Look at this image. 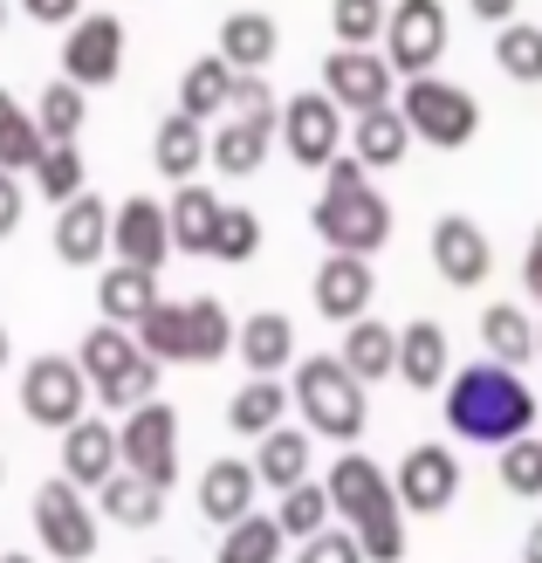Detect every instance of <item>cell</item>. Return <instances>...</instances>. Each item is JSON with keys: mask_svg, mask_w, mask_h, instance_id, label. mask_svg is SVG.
<instances>
[{"mask_svg": "<svg viewBox=\"0 0 542 563\" xmlns=\"http://www.w3.org/2000/svg\"><path fill=\"white\" fill-rule=\"evenodd\" d=\"M398 118H406L425 145H467L474 124H480V110H474L467 90H453V82L412 76V90H406V103H398Z\"/></svg>", "mask_w": 542, "mask_h": 563, "instance_id": "obj_7", "label": "cell"}, {"mask_svg": "<svg viewBox=\"0 0 542 563\" xmlns=\"http://www.w3.org/2000/svg\"><path fill=\"white\" fill-rule=\"evenodd\" d=\"M97 309H103V323L137 330V323L158 309V275H152V268H131V262L103 268V282H97Z\"/></svg>", "mask_w": 542, "mask_h": 563, "instance_id": "obj_20", "label": "cell"}, {"mask_svg": "<svg viewBox=\"0 0 542 563\" xmlns=\"http://www.w3.org/2000/svg\"><path fill=\"white\" fill-rule=\"evenodd\" d=\"M296 563H364V550H357V537H344V529H317Z\"/></svg>", "mask_w": 542, "mask_h": 563, "instance_id": "obj_46", "label": "cell"}, {"mask_svg": "<svg viewBox=\"0 0 542 563\" xmlns=\"http://www.w3.org/2000/svg\"><path fill=\"white\" fill-rule=\"evenodd\" d=\"M364 302H370V268H364V255H330L317 268V309H323V317H336V323H357Z\"/></svg>", "mask_w": 542, "mask_h": 563, "instance_id": "obj_22", "label": "cell"}, {"mask_svg": "<svg viewBox=\"0 0 542 563\" xmlns=\"http://www.w3.org/2000/svg\"><path fill=\"white\" fill-rule=\"evenodd\" d=\"M234 351V323H226V309L213 296H192L186 302V364H213Z\"/></svg>", "mask_w": 542, "mask_h": 563, "instance_id": "obj_35", "label": "cell"}, {"mask_svg": "<svg viewBox=\"0 0 542 563\" xmlns=\"http://www.w3.org/2000/svg\"><path fill=\"white\" fill-rule=\"evenodd\" d=\"M501 482L516 488V495H529V501L542 495V440L522 433V440H508V446H501Z\"/></svg>", "mask_w": 542, "mask_h": 563, "instance_id": "obj_44", "label": "cell"}, {"mask_svg": "<svg viewBox=\"0 0 542 563\" xmlns=\"http://www.w3.org/2000/svg\"><path fill=\"white\" fill-rule=\"evenodd\" d=\"M398 378L419 385V391H433V385L446 378V330H440V323L398 330Z\"/></svg>", "mask_w": 542, "mask_h": 563, "instance_id": "obj_29", "label": "cell"}, {"mask_svg": "<svg viewBox=\"0 0 542 563\" xmlns=\"http://www.w3.org/2000/svg\"><path fill=\"white\" fill-rule=\"evenodd\" d=\"M21 213H27V192H21V173H8L0 165V241H8L21 228Z\"/></svg>", "mask_w": 542, "mask_h": 563, "instance_id": "obj_48", "label": "cell"}, {"mask_svg": "<svg viewBox=\"0 0 542 563\" xmlns=\"http://www.w3.org/2000/svg\"><path fill=\"white\" fill-rule=\"evenodd\" d=\"M137 351L158 357V364H186V302H165L158 296V309L137 323Z\"/></svg>", "mask_w": 542, "mask_h": 563, "instance_id": "obj_38", "label": "cell"}, {"mask_svg": "<svg viewBox=\"0 0 542 563\" xmlns=\"http://www.w3.org/2000/svg\"><path fill=\"white\" fill-rule=\"evenodd\" d=\"M474 14L480 21H508V14H516V0H474Z\"/></svg>", "mask_w": 542, "mask_h": 563, "instance_id": "obj_52", "label": "cell"}, {"mask_svg": "<svg viewBox=\"0 0 542 563\" xmlns=\"http://www.w3.org/2000/svg\"><path fill=\"white\" fill-rule=\"evenodd\" d=\"M453 488H461V467H453L446 446H412L406 467H398V501H406V509H419V516L446 509Z\"/></svg>", "mask_w": 542, "mask_h": 563, "instance_id": "obj_17", "label": "cell"}, {"mask_svg": "<svg viewBox=\"0 0 542 563\" xmlns=\"http://www.w3.org/2000/svg\"><path fill=\"white\" fill-rule=\"evenodd\" d=\"M90 378H82V364L76 357H63V351H48V357H35L21 372V412L35 419V427H48V433H69L82 412H90Z\"/></svg>", "mask_w": 542, "mask_h": 563, "instance_id": "obj_4", "label": "cell"}, {"mask_svg": "<svg viewBox=\"0 0 542 563\" xmlns=\"http://www.w3.org/2000/svg\"><path fill=\"white\" fill-rule=\"evenodd\" d=\"M446 55V8L440 0H398L391 8V69L425 76Z\"/></svg>", "mask_w": 542, "mask_h": 563, "instance_id": "obj_10", "label": "cell"}, {"mask_svg": "<svg viewBox=\"0 0 542 563\" xmlns=\"http://www.w3.org/2000/svg\"><path fill=\"white\" fill-rule=\"evenodd\" d=\"M90 90H76L69 76H55L48 90L35 97V124H42V137L48 145H76V131H82V118H90V103H82Z\"/></svg>", "mask_w": 542, "mask_h": 563, "instance_id": "obj_33", "label": "cell"}, {"mask_svg": "<svg viewBox=\"0 0 542 563\" xmlns=\"http://www.w3.org/2000/svg\"><path fill=\"white\" fill-rule=\"evenodd\" d=\"M220 55H226V63H234L241 76H254L262 63H275V21H268V14H254V8L226 14V21H220Z\"/></svg>", "mask_w": 542, "mask_h": 563, "instance_id": "obj_28", "label": "cell"}, {"mask_svg": "<svg viewBox=\"0 0 542 563\" xmlns=\"http://www.w3.org/2000/svg\"><path fill=\"white\" fill-rule=\"evenodd\" d=\"M82 173H90V165H82L76 145H48V152L35 158V192H42L48 207H69L76 192H82Z\"/></svg>", "mask_w": 542, "mask_h": 563, "instance_id": "obj_40", "label": "cell"}, {"mask_svg": "<svg viewBox=\"0 0 542 563\" xmlns=\"http://www.w3.org/2000/svg\"><path fill=\"white\" fill-rule=\"evenodd\" d=\"M124 69V21L118 14H82L69 21V42H63V76L76 90H103V82H118Z\"/></svg>", "mask_w": 542, "mask_h": 563, "instance_id": "obj_9", "label": "cell"}, {"mask_svg": "<svg viewBox=\"0 0 542 563\" xmlns=\"http://www.w3.org/2000/svg\"><path fill=\"white\" fill-rule=\"evenodd\" d=\"M281 137H289V158L296 165H330L336 145H344V118H336V97H289L281 110Z\"/></svg>", "mask_w": 542, "mask_h": 563, "instance_id": "obj_12", "label": "cell"}, {"mask_svg": "<svg viewBox=\"0 0 542 563\" xmlns=\"http://www.w3.org/2000/svg\"><path fill=\"white\" fill-rule=\"evenodd\" d=\"M124 467V446H118V427H103V419L82 412L76 427L63 433V474L76 488H103L110 474Z\"/></svg>", "mask_w": 542, "mask_h": 563, "instance_id": "obj_15", "label": "cell"}, {"mask_svg": "<svg viewBox=\"0 0 542 563\" xmlns=\"http://www.w3.org/2000/svg\"><path fill=\"white\" fill-rule=\"evenodd\" d=\"M0 27H8V0H0Z\"/></svg>", "mask_w": 542, "mask_h": 563, "instance_id": "obj_56", "label": "cell"}, {"mask_svg": "<svg viewBox=\"0 0 542 563\" xmlns=\"http://www.w3.org/2000/svg\"><path fill=\"white\" fill-rule=\"evenodd\" d=\"M317 234L336 247V255H370V247L391 234V207L370 186H357V192H323V200H317Z\"/></svg>", "mask_w": 542, "mask_h": 563, "instance_id": "obj_8", "label": "cell"}, {"mask_svg": "<svg viewBox=\"0 0 542 563\" xmlns=\"http://www.w3.org/2000/svg\"><path fill=\"white\" fill-rule=\"evenodd\" d=\"M165 220H173V247H179V255H207V247H213V228H220V200H213V192L207 186H179L173 192V207H165Z\"/></svg>", "mask_w": 542, "mask_h": 563, "instance_id": "obj_27", "label": "cell"}, {"mask_svg": "<svg viewBox=\"0 0 542 563\" xmlns=\"http://www.w3.org/2000/svg\"><path fill=\"white\" fill-rule=\"evenodd\" d=\"M522 563H542V516H535V529H529V543H522Z\"/></svg>", "mask_w": 542, "mask_h": 563, "instance_id": "obj_53", "label": "cell"}, {"mask_svg": "<svg viewBox=\"0 0 542 563\" xmlns=\"http://www.w3.org/2000/svg\"><path fill=\"white\" fill-rule=\"evenodd\" d=\"M21 8H27V21H42V27H69V21H82V14H76L82 0H21Z\"/></svg>", "mask_w": 542, "mask_h": 563, "instance_id": "obj_49", "label": "cell"}, {"mask_svg": "<svg viewBox=\"0 0 542 563\" xmlns=\"http://www.w3.org/2000/svg\"><path fill=\"white\" fill-rule=\"evenodd\" d=\"M281 556V522L275 516H241L220 537V563H275Z\"/></svg>", "mask_w": 542, "mask_h": 563, "instance_id": "obj_37", "label": "cell"}, {"mask_svg": "<svg viewBox=\"0 0 542 563\" xmlns=\"http://www.w3.org/2000/svg\"><path fill=\"white\" fill-rule=\"evenodd\" d=\"M14 357V344H8V323H0V364H8Z\"/></svg>", "mask_w": 542, "mask_h": 563, "instance_id": "obj_54", "label": "cell"}, {"mask_svg": "<svg viewBox=\"0 0 542 563\" xmlns=\"http://www.w3.org/2000/svg\"><path fill=\"white\" fill-rule=\"evenodd\" d=\"M344 364H351V378H357V385L398 372V330H385L378 317H370V323L357 317V323H351V336H344Z\"/></svg>", "mask_w": 542, "mask_h": 563, "instance_id": "obj_31", "label": "cell"}, {"mask_svg": "<svg viewBox=\"0 0 542 563\" xmlns=\"http://www.w3.org/2000/svg\"><path fill=\"white\" fill-rule=\"evenodd\" d=\"M234 351L247 357V372H254V378H275L281 364L296 357V330H289V317L262 309V317H247V323L234 330Z\"/></svg>", "mask_w": 542, "mask_h": 563, "instance_id": "obj_26", "label": "cell"}, {"mask_svg": "<svg viewBox=\"0 0 542 563\" xmlns=\"http://www.w3.org/2000/svg\"><path fill=\"white\" fill-rule=\"evenodd\" d=\"M330 21H336V35H344L351 48H364V42L385 27V0H336Z\"/></svg>", "mask_w": 542, "mask_h": 563, "instance_id": "obj_45", "label": "cell"}, {"mask_svg": "<svg viewBox=\"0 0 542 563\" xmlns=\"http://www.w3.org/2000/svg\"><path fill=\"white\" fill-rule=\"evenodd\" d=\"M97 509L118 522V529H152V522L165 516V488H152L145 474L118 467V474H110V482L97 488Z\"/></svg>", "mask_w": 542, "mask_h": 563, "instance_id": "obj_25", "label": "cell"}, {"mask_svg": "<svg viewBox=\"0 0 542 563\" xmlns=\"http://www.w3.org/2000/svg\"><path fill=\"white\" fill-rule=\"evenodd\" d=\"M254 247H262V220H254L247 207H220V228H213V262H247Z\"/></svg>", "mask_w": 542, "mask_h": 563, "instance_id": "obj_43", "label": "cell"}, {"mask_svg": "<svg viewBox=\"0 0 542 563\" xmlns=\"http://www.w3.org/2000/svg\"><path fill=\"white\" fill-rule=\"evenodd\" d=\"M234 118H268V124H281V110H275V90L262 82V69L234 82Z\"/></svg>", "mask_w": 542, "mask_h": 563, "instance_id": "obj_47", "label": "cell"}, {"mask_svg": "<svg viewBox=\"0 0 542 563\" xmlns=\"http://www.w3.org/2000/svg\"><path fill=\"white\" fill-rule=\"evenodd\" d=\"M35 537H42L48 556H63V563L97 556V509L82 501V488L69 482V474H55V482L35 488Z\"/></svg>", "mask_w": 542, "mask_h": 563, "instance_id": "obj_6", "label": "cell"}, {"mask_svg": "<svg viewBox=\"0 0 542 563\" xmlns=\"http://www.w3.org/2000/svg\"><path fill=\"white\" fill-rule=\"evenodd\" d=\"M268 118H226L213 137H207V158L220 165L226 179H254L262 173V158H268Z\"/></svg>", "mask_w": 542, "mask_h": 563, "instance_id": "obj_21", "label": "cell"}, {"mask_svg": "<svg viewBox=\"0 0 542 563\" xmlns=\"http://www.w3.org/2000/svg\"><path fill=\"white\" fill-rule=\"evenodd\" d=\"M323 97H336V110H378L391 97V63L364 48H344L323 63Z\"/></svg>", "mask_w": 542, "mask_h": 563, "instance_id": "obj_16", "label": "cell"}, {"mask_svg": "<svg viewBox=\"0 0 542 563\" xmlns=\"http://www.w3.org/2000/svg\"><path fill=\"white\" fill-rule=\"evenodd\" d=\"M234 82H241V69L226 63V55H199V63L179 76V110L207 124L220 110H234Z\"/></svg>", "mask_w": 542, "mask_h": 563, "instance_id": "obj_23", "label": "cell"}, {"mask_svg": "<svg viewBox=\"0 0 542 563\" xmlns=\"http://www.w3.org/2000/svg\"><path fill=\"white\" fill-rule=\"evenodd\" d=\"M118 446H124V467L145 474L152 488H173L179 482V412L165 406V399L131 406L124 427H118Z\"/></svg>", "mask_w": 542, "mask_h": 563, "instance_id": "obj_5", "label": "cell"}, {"mask_svg": "<svg viewBox=\"0 0 542 563\" xmlns=\"http://www.w3.org/2000/svg\"><path fill=\"white\" fill-rule=\"evenodd\" d=\"M42 152H48V137L35 124V110L14 103V90H0V165H8V173H35Z\"/></svg>", "mask_w": 542, "mask_h": 563, "instance_id": "obj_30", "label": "cell"}, {"mask_svg": "<svg viewBox=\"0 0 542 563\" xmlns=\"http://www.w3.org/2000/svg\"><path fill=\"white\" fill-rule=\"evenodd\" d=\"M357 158L364 165H398V158H406V145H412V124L406 118H398V110H357Z\"/></svg>", "mask_w": 542, "mask_h": 563, "instance_id": "obj_34", "label": "cell"}, {"mask_svg": "<svg viewBox=\"0 0 542 563\" xmlns=\"http://www.w3.org/2000/svg\"><path fill=\"white\" fill-rule=\"evenodd\" d=\"M110 247H118V262L158 275V262L173 255V220H165L158 200H145V192H137V200H124L118 213H110Z\"/></svg>", "mask_w": 542, "mask_h": 563, "instance_id": "obj_11", "label": "cell"}, {"mask_svg": "<svg viewBox=\"0 0 542 563\" xmlns=\"http://www.w3.org/2000/svg\"><path fill=\"white\" fill-rule=\"evenodd\" d=\"M0 563H35V556H21V550H8V556H0Z\"/></svg>", "mask_w": 542, "mask_h": 563, "instance_id": "obj_55", "label": "cell"}, {"mask_svg": "<svg viewBox=\"0 0 542 563\" xmlns=\"http://www.w3.org/2000/svg\"><path fill=\"white\" fill-rule=\"evenodd\" d=\"M480 336H488L495 364H522V357H535V330H529V317H522L516 302H495L488 317H480Z\"/></svg>", "mask_w": 542, "mask_h": 563, "instance_id": "obj_39", "label": "cell"}, {"mask_svg": "<svg viewBox=\"0 0 542 563\" xmlns=\"http://www.w3.org/2000/svg\"><path fill=\"white\" fill-rule=\"evenodd\" d=\"M254 488H262L254 461H213L207 474H199V516L234 529L241 516H254Z\"/></svg>", "mask_w": 542, "mask_h": 563, "instance_id": "obj_18", "label": "cell"}, {"mask_svg": "<svg viewBox=\"0 0 542 563\" xmlns=\"http://www.w3.org/2000/svg\"><path fill=\"white\" fill-rule=\"evenodd\" d=\"M110 213L97 192H76L69 207H55V255H63L69 268H97L110 255Z\"/></svg>", "mask_w": 542, "mask_h": 563, "instance_id": "obj_13", "label": "cell"}, {"mask_svg": "<svg viewBox=\"0 0 542 563\" xmlns=\"http://www.w3.org/2000/svg\"><path fill=\"white\" fill-rule=\"evenodd\" d=\"M296 406L309 412V427L330 433V440L364 433V385L351 378L344 357H302L296 364Z\"/></svg>", "mask_w": 542, "mask_h": 563, "instance_id": "obj_3", "label": "cell"}, {"mask_svg": "<svg viewBox=\"0 0 542 563\" xmlns=\"http://www.w3.org/2000/svg\"><path fill=\"white\" fill-rule=\"evenodd\" d=\"M433 262H440V275L446 282H461V289H474V282H488V268H495V247H488V234L474 228V220H440L433 228Z\"/></svg>", "mask_w": 542, "mask_h": 563, "instance_id": "obj_19", "label": "cell"}, {"mask_svg": "<svg viewBox=\"0 0 542 563\" xmlns=\"http://www.w3.org/2000/svg\"><path fill=\"white\" fill-rule=\"evenodd\" d=\"M323 173H330V186H323V192H357V186H364V158H330Z\"/></svg>", "mask_w": 542, "mask_h": 563, "instance_id": "obj_50", "label": "cell"}, {"mask_svg": "<svg viewBox=\"0 0 542 563\" xmlns=\"http://www.w3.org/2000/svg\"><path fill=\"white\" fill-rule=\"evenodd\" d=\"M0 482H8V461H0Z\"/></svg>", "mask_w": 542, "mask_h": 563, "instance_id": "obj_57", "label": "cell"}, {"mask_svg": "<svg viewBox=\"0 0 542 563\" xmlns=\"http://www.w3.org/2000/svg\"><path fill=\"white\" fill-rule=\"evenodd\" d=\"M535 351H542V330H535Z\"/></svg>", "mask_w": 542, "mask_h": 563, "instance_id": "obj_58", "label": "cell"}, {"mask_svg": "<svg viewBox=\"0 0 542 563\" xmlns=\"http://www.w3.org/2000/svg\"><path fill=\"white\" fill-rule=\"evenodd\" d=\"M446 419H453V433H467L480 446H508V440L529 433L535 399L522 391V378L508 364H467V372H453Z\"/></svg>", "mask_w": 542, "mask_h": 563, "instance_id": "obj_1", "label": "cell"}, {"mask_svg": "<svg viewBox=\"0 0 542 563\" xmlns=\"http://www.w3.org/2000/svg\"><path fill=\"white\" fill-rule=\"evenodd\" d=\"M281 412H289V391H281L275 378H254V385L234 391V406H226V427L247 433V440H262V433L281 427Z\"/></svg>", "mask_w": 542, "mask_h": 563, "instance_id": "obj_32", "label": "cell"}, {"mask_svg": "<svg viewBox=\"0 0 542 563\" xmlns=\"http://www.w3.org/2000/svg\"><path fill=\"white\" fill-rule=\"evenodd\" d=\"M152 165H158L165 179H179V186H186L199 165H207V124L186 118V110H173V118L152 131Z\"/></svg>", "mask_w": 542, "mask_h": 563, "instance_id": "obj_24", "label": "cell"}, {"mask_svg": "<svg viewBox=\"0 0 542 563\" xmlns=\"http://www.w3.org/2000/svg\"><path fill=\"white\" fill-rule=\"evenodd\" d=\"M254 474H262L268 488H281L289 495L296 482H309V440L302 433H262V454H254Z\"/></svg>", "mask_w": 542, "mask_h": 563, "instance_id": "obj_36", "label": "cell"}, {"mask_svg": "<svg viewBox=\"0 0 542 563\" xmlns=\"http://www.w3.org/2000/svg\"><path fill=\"white\" fill-rule=\"evenodd\" d=\"M495 63L516 76V82H542V27L508 21V27H501V42H495Z\"/></svg>", "mask_w": 542, "mask_h": 563, "instance_id": "obj_41", "label": "cell"}, {"mask_svg": "<svg viewBox=\"0 0 542 563\" xmlns=\"http://www.w3.org/2000/svg\"><path fill=\"white\" fill-rule=\"evenodd\" d=\"M330 509H344L351 516V537L370 563H398L406 556V529H398V495L385 488V474L370 467L364 454H344L330 467Z\"/></svg>", "mask_w": 542, "mask_h": 563, "instance_id": "obj_2", "label": "cell"}, {"mask_svg": "<svg viewBox=\"0 0 542 563\" xmlns=\"http://www.w3.org/2000/svg\"><path fill=\"white\" fill-rule=\"evenodd\" d=\"M275 522H281V537H302V543H309V537H317V529L330 522V488H317V482H296Z\"/></svg>", "mask_w": 542, "mask_h": 563, "instance_id": "obj_42", "label": "cell"}, {"mask_svg": "<svg viewBox=\"0 0 542 563\" xmlns=\"http://www.w3.org/2000/svg\"><path fill=\"white\" fill-rule=\"evenodd\" d=\"M76 364H82V378H90L97 406H110V399H118V385L137 372V364H145V351H137V336H124L118 323H97V330L76 344Z\"/></svg>", "mask_w": 542, "mask_h": 563, "instance_id": "obj_14", "label": "cell"}, {"mask_svg": "<svg viewBox=\"0 0 542 563\" xmlns=\"http://www.w3.org/2000/svg\"><path fill=\"white\" fill-rule=\"evenodd\" d=\"M522 275H529V289H535V302H542V228H535V241H529V262H522Z\"/></svg>", "mask_w": 542, "mask_h": 563, "instance_id": "obj_51", "label": "cell"}]
</instances>
